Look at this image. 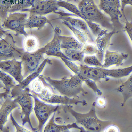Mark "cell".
<instances>
[{
    "mask_svg": "<svg viewBox=\"0 0 132 132\" xmlns=\"http://www.w3.org/2000/svg\"><path fill=\"white\" fill-rule=\"evenodd\" d=\"M23 36L9 30L0 39V61L21 60L26 51L23 47Z\"/></svg>",
    "mask_w": 132,
    "mask_h": 132,
    "instance_id": "cell-1",
    "label": "cell"
},
{
    "mask_svg": "<svg viewBox=\"0 0 132 132\" xmlns=\"http://www.w3.org/2000/svg\"><path fill=\"white\" fill-rule=\"evenodd\" d=\"M29 86L23 90H11L10 96L19 105L20 110L19 113L22 126L28 123L31 129L34 132V128L32 125L30 116L33 112L34 99Z\"/></svg>",
    "mask_w": 132,
    "mask_h": 132,
    "instance_id": "cell-2",
    "label": "cell"
},
{
    "mask_svg": "<svg viewBox=\"0 0 132 132\" xmlns=\"http://www.w3.org/2000/svg\"><path fill=\"white\" fill-rule=\"evenodd\" d=\"M77 5L81 18L85 22L95 23L105 28L113 27L110 19L101 12L94 0H81Z\"/></svg>",
    "mask_w": 132,
    "mask_h": 132,
    "instance_id": "cell-3",
    "label": "cell"
},
{
    "mask_svg": "<svg viewBox=\"0 0 132 132\" xmlns=\"http://www.w3.org/2000/svg\"><path fill=\"white\" fill-rule=\"evenodd\" d=\"M44 77L53 93L70 98L76 96L80 81L78 75L71 76L70 78L64 77L59 80L52 79L44 76Z\"/></svg>",
    "mask_w": 132,
    "mask_h": 132,
    "instance_id": "cell-4",
    "label": "cell"
},
{
    "mask_svg": "<svg viewBox=\"0 0 132 132\" xmlns=\"http://www.w3.org/2000/svg\"><path fill=\"white\" fill-rule=\"evenodd\" d=\"M31 94L34 100L33 110L39 122V125L34 128V132H42L51 114L61 109L63 105L46 103Z\"/></svg>",
    "mask_w": 132,
    "mask_h": 132,
    "instance_id": "cell-5",
    "label": "cell"
},
{
    "mask_svg": "<svg viewBox=\"0 0 132 132\" xmlns=\"http://www.w3.org/2000/svg\"><path fill=\"white\" fill-rule=\"evenodd\" d=\"M29 13L25 12L10 13L2 23L4 29L13 31L26 37L28 34L25 30V26Z\"/></svg>",
    "mask_w": 132,
    "mask_h": 132,
    "instance_id": "cell-6",
    "label": "cell"
},
{
    "mask_svg": "<svg viewBox=\"0 0 132 132\" xmlns=\"http://www.w3.org/2000/svg\"><path fill=\"white\" fill-rule=\"evenodd\" d=\"M38 78L42 81L44 88L39 94H36L31 91V93L41 100L46 103L53 105L71 106L75 103L76 101L73 98L53 93L51 87L45 80L44 75H40Z\"/></svg>",
    "mask_w": 132,
    "mask_h": 132,
    "instance_id": "cell-7",
    "label": "cell"
},
{
    "mask_svg": "<svg viewBox=\"0 0 132 132\" xmlns=\"http://www.w3.org/2000/svg\"><path fill=\"white\" fill-rule=\"evenodd\" d=\"M99 8L110 17L113 26L115 28H122L123 26L120 19L123 17L121 11L120 0H99Z\"/></svg>",
    "mask_w": 132,
    "mask_h": 132,
    "instance_id": "cell-8",
    "label": "cell"
},
{
    "mask_svg": "<svg viewBox=\"0 0 132 132\" xmlns=\"http://www.w3.org/2000/svg\"><path fill=\"white\" fill-rule=\"evenodd\" d=\"M42 48L32 52L26 51L21 60L24 79L36 70L45 59Z\"/></svg>",
    "mask_w": 132,
    "mask_h": 132,
    "instance_id": "cell-9",
    "label": "cell"
},
{
    "mask_svg": "<svg viewBox=\"0 0 132 132\" xmlns=\"http://www.w3.org/2000/svg\"><path fill=\"white\" fill-rule=\"evenodd\" d=\"M60 8L58 5V0H42L22 12H28L29 15L45 16L52 13L57 14L61 10Z\"/></svg>",
    "mask_w": 132,
    "mask_h": 132,
    "instance_id": "cell-10",
    "label": "cell"
},
{
    "mask_svg": "<svg viewBox=\"0 0 132 132\" xmlns=\"http://www.w3.org/2000/svg\"><path fill=\"white\" fill-rule=\"evenodd\" d=\"M22 61L16 59L0 61V70L11 76L19 83L24 79Z\"/></svg>",
    "mask_w": 132,
    "mask_h": 132,
    "instance_id": "cell-11",
    "label": "cell"
},
{
    "mask_svg": "<svg viewBox=\"0 0 132 132\" xmlns=\"http://www.w3.org/2000/svg\"><path fill=\"white\" fill-rule=\"evenodd\" d=\"M54 37L52 40L43 47L42 48L44 54L50 56H54L61 59H69L63 54L61 48L60 40L59 35L62 33L60 28L56 26L53 28Z\"/></svg>",
    "mask_w": 132,
    "mask_h": 132,
    "instance_id": "cell-12",
    "label": "cell"
},
{
    "mask_svg": "<svg viewBox=\"0 0 132 132\" xmlns=\"http://www.w3.org/2000/svg\"><path fill=\"white\" fill-rule=\"evenodd\" d=\"M0 108V132L8 121L9 115L15 109L19 108L18 104L9 96L4 100Z\"/></svg>",
    "mask_w": 132,
    "mask_h": 132,
    "instance_id": "cell-13",
    "label": "cell"
},
{
    "mask_svg": "<svg viewBox=\"0 0 132 132\" xmlns=\"http://www.w3.org/2000/svg\"><path fill=\"white\" fill-rule=\"evenodd\" d=\"M128 56V54L107 50L105 52L103 67L106 68L113 66L121 65Z\"/></svg>",
    "mask_w": 132,
    "mask_h": 132,
    "instance_id": "cell-14",
    "label": "cell"
},
{
    "mask_svg": "<svg viewBox=\"0 0 132 132\" xmlns=\"http://www.w3.org/2000/svg\"><path fill=\"white\" fill-rule=\"evenodd\" d=\"M52 63V61L51 59L48 58L45 59L36 70L13 88L15 90H23L27 87L33 81L40 75L46 65L48 64L51 65Z\"/></svg>",
    "mask_w": 132,
    "mask_h": 132,
    "instance_id": "cell-15",
    "label": "cell"
},
{
    "mask_svg": "<svg viewBox=\"0 0 132 132\" xmlns=\"http://www.w3.org/2000/svg\"><path fill=\"white\" fill-rule=\"evenodd\" d=\"M47 24H50L53 27L51 20L45 16L29 15L26 23L25 29H31L36 28L38 30H39Z\"/></svg>",
    "mask_w": 132,
    "mask_h": 132,
    "instance_id": "cell-16",
    "label": "cell"
},
{
    "mask_svg": "<svg viewBox=\"0 0 132 132\" xmlns=\"http://www.w3.org/2000/svg\"><path fill=\"white\" fill-rule=\"evenodd\" d=\"M59 19L65 21L73 27L85 33L88 38L92 39L88 27L86 22L83 19L80 18H74L72 16L59 17Z\"/></svg>",
    "mask_w": 132,
    "mask_h": 132,
    "instance_id": "cell-17",
    "label": "cell"
},
{
    "mask_svg": "<svg viewBox=\"0 0 132 132\" xmlns=\"http://www.w3.org/2000/svg\"><path fill=\"white\" fill-rule=\"evenodd\" d=\"M61 49H70L82 51L84 44L71 36L59 35Z\"/></svg>",
    "mask_w": 132,
    "mask_h": 132,
    "instance_id": "cell-18",
    "label": "cell"
},
{
    "mask_svg": "<svg viewBox=\"0 0 132 132\" xmlns=\"http://www.w3.org/2000/svg\"><path fill=\"white\" fill-rule=\"evenodd\" d=\"M55 113L51 117L49 122L44 127L43 131L45 132H68L70 129L75 127L74 124L67 125H58L54 122Z\"/></svg>",
    "mask_w": 132,
    "mask_h": 132,
    "instance_id": "cell-19",
    "label": "cell"
},
{
    "mask_svg": "<svg viewBox=\"0 0 132 132\" xmlns=\"http://www.w3.org/2000/svg\"><path fill=\"white\" fill-rule=\"evenodd\" d=\"M23 45L26 51L32 52L35 51L38 48L39 45V40L35 36L28 34L24 38Z\"/></svg>",
    "mask_w": 132,
    "mask_h": 132,
    "instance_id": "cell-20",
    "label": "cell"
},
{
    "mask_svg": "<svg viewBox=\"0 0 132 132\" xmlns=\"http://www.w3.org/2000/svg\"><path fill=\"white\" fill-rule=\"evenodd\" d=\"M19 0H0V17L2 23L7 16L13 7Z\"/></svg>",
    "mask_w": 132,
    "mask_h": 132,
    "instance_id": "cell-21",
    "label": "cell"
},
{
    "mask_svg": "<svg viewBox=\"0 0 132 132\" xmlns=\"http://www.w3.org/2000/svg\"><path fill=\"white\" fill-rule=\"evenodd\" d=\"M42 0H19L9 12L12 13L22 12L33 6L37 2Z\"/></svg>",
    "mask_w": 132,
    "mask_h": 132,
    "instance_id": "cell-22",
    "label": "cell"
},
{
    "mask_svg": "<svg viewBox=\"0 0 132 132\" xmlns=\"http://www.w3.org/2000/svg\"><path fill=\"white\" fill-rule=\"evenodd\" d=\"M115 32L114 31L107 32L102 36L97 38L95 43L96 46L98 50L97 53L102 54L104 53L111 37Z\"/></svg>",
    "mask_w": 132,
    "mask_h": 132,
    "instance_id": "cell-23",
    "label": "cell"
},
{
    "mask_svg": "<svg viewBox=\"0 0 132 132\" xmlns=\"http://www.w3.org/2000/svg\"><path fill=\"white\" fill-rule=\"evenodd\" d=\"M64 55L70 61L82 62L84 57V54L82 51L70 49H61Z\"/></svg>",
    "mask_w": 132,
    "mask_h": 132,
    "instance_id": "cell-24",
    "label": "cell"
},
{
    "mask_svg": "<svg viewBox=\"0 0 132 132\" xmlns=\"http://www.w3.org/2000/svg\"><path fill=\"white\" fill-rule=\"evenodd\" d=\"M62 21L63 24L72 32L78 41L84 44L87 42L89 38L86 33L73 27L65 21Z\"/></svg>",
    "mask_w": 132,
    "mask_h": 132,
    "instance_id": "cell-25",
    "label": "cell"
},
{
    "mask_svg": "<svg viewBox=\"0 0 132 132\" xmlns=\"http://www.w3.org/2000/svg\"><path fill=\"white\" fill-rule=\"evenodd\" d=\"M0 81L5 86V90L11 91V89L16 85V82L11 76L1 70H0Z\"/></svg>",
    "mask_w": 132,
    "mask_h": 132,
    "instance_id": "cell-26",
    "label": "cell"
},
{
    "mask_svg": "<svg viewBox=\"0 0 132 132\" xmlns=\"http://www.w3.org/2000/svg\"><path fill=\"white\" fill-rule=\"evenodd\" d=\"M58 4L60 8L64 9L76 15L77 17L81 18V14L77 6L73 4L63 0H58Z\"/></svg>",
    "mask_w": 132,
    "mask_h": 132,
    "instance_id": "cell-27",
    "label": "cell"
},
{
    "mask_svg": "<svg viewBox=\"0 0 132 132\" xmlns=\"http://www.w3.org/2000/svg\"><path fill=\"white\" fill-rule=\"evenodd\" d=\"M86 22L90 30L94 35L97 37V38L101 37L107 33V31L102 29L99 24L90 22Z\"/></svg>",
    "mask_w": 132,
    "mask_h": 132,
    "instance_id": "cell-28",
    "label": "cell"
},
{
    "mask_svg": "<svg viewBox=\"0 0 132 132\" xmlns=\"http://www.w3.org/2000/svg\"><path fill=\"white\" fill-rule=\"evenodd\" d=\"M83 61L86 65L95 67H103L101 61L94 55H87L84 57Z\"/></svg>",
    "mask_w": 132,
    "mask_h": 132,
    "instance_id": "cell-29",
    "label": "cell"
},
{
    "mask_svg": "<svg viewBox=\"0 0 132 132\" xmlns=\"http://www.w3.org/2000/svg\"><path fill=\"white\" fill-rule=\"evenodd\" d=\"M29 86L31 91L36 94L40 93L44 87L42 81L38 78L33 81Z\"/></svg>",
    "mask_w": 132,
    "mask_h": 132,
    "instance_id": "cell-30",
    "label": "cell"
},
{
    "mask_svg": "<svg viewBox=\"0 0 132 132\" xmlns=\"http://www.w3.org/2000/svg\"><path fill=\"white\" fill-rule=\"evenodd\" d=\"M82 51L84 54L91 55L97 54L98 50L95 45L86 43L84 45Z\"/></svg>",
    "mask_w": 132,
    "mask_h": 132,
    "instance_id": "cell-31",
    "label": "cell"
},
{
    "mask_svg": "<svg viewBox=\"0 0 132 132\" xmlns=\"http://www.w3.org/2000/svg\"><path fill=\"white\" fill-rule=\"evenodd\" d=\"M62 60L67 67L75 75H78L79 71V66L78 65L73 61L65 58H61Z\"/></svg>",
    "mask_w": 132,
    "mask_h": 132,
    "instance_id": "cell-32",
    "label": "cell"
},
{
    "mask_svg": "<svg viewBox=\"0 0 132 132\" xmlns=\"http://www.w3.org/2000/svg\"><path fill=\"white\" fill-rule=\"evenodd\" d=\"M10 121L11 123L13 126L15 127L17 132H32V131L27 128L22 126L19 124L15 119L13 114L11 113L10 117Z\"/></svg>",
    "mask_w": 132,
    "mask_h": 132,
    "instance_id": "cell-33",
    "label": "cell"
},
{
    "mask_svg": "<svg viewBox=\"0 0 132 132\" xmlns=\"http://www.w3.org/2000/svg\"><path fill=\"white\" fill-rule=\"evenodd\" d=\"M125 18L126 20L125 25L124 28L126 32L128 35V37L130 38L131 40H132V22H129L127 20L126 17Z\"/></svg>",
    "mask_w": 132,
    "mask_h": 132,
    "instance_id": "cell-34",
    "label": "cell"
},
{
    "mask_svg": "<svg viewBox=\"0 0 132 132\" xmlns=\"http://www.w3.org/2000/svg\"><path fill=\"white\" fill-rule=\"evenodd\" d=\"M121 11L124 17L125 16L124 14V9L126 6L129 5L132 6V0H120Z\"/></svg>",
    "mask_w": 132,
    "mask_h": 132,
    "instance_id": "cell-35",
    "label": "cell"
},
{
    "mask_svg": "<svg viewBox=\"0 0 132 132\" xmlns=\"http://www.w3.org/2000/svg\"><path fill=\"white\" fill-rule=\"evenodd\" d=\"M11 91L5 90L4 92H0V100H4L10 96Z\"/></svg>",
    "mask_w": 132,
    "mask_h": 132,
    "instance_id": "cell-36",
    "label": "cell"
},
{
    "mask_svg": "<svg viewBox=\"0 0 132 132\" xmlns=\"http://www.w3.org/2000/svg\"><path fill=\"white\" fill-rule=\"evenodd\" d=\"M109 130H110V131L111 130H113V131H114V130H115L116 132L119 131H118L119 130L118 128L116 126H111L105 129V131H104L107 132Z\"/></svg>",
    "mask_w": 132,
    "mask_h": 132,
    "instance_id": "cell-37",
    "label": "cell"
},
{
    "mask_svg": "<svg viewBox=\"0 0 132 132\" xmlns=\"http://www.w3.org/2000/svg\"><path fill=\"white\" fill-rule=\"evenodd\" d=\"M9 30L4 29L0 30V39L2 38Z\"/></svg>",
    "mask_w": 132,
    "mask_h": 132,
    "instance_id": "cell-38",
    "label": "cell"
},
{
    "mask_svg": "<svg viewBox=\"0 0 132 132\" xmlns=\"http://www.w3.org/2000/svg\"><path fill=\"white\" fill-rule=\"evenodd\" d=\"M66 1L73 4H77L79 1V0H66Z\"/></svg>",
    "mask_w": 132,
    "mask_h": 132,
    "instance_id": "cell-39",
    "label": "cell"
},
{
    "mask_svg": "<svg viewBox=\"0 0 132 132\" xmlns=\"http://www.w3.org/2000/svg\"><path fill=\"white\" fill-rule=\"evenodd\" d=\"M0 89H4L5 91L6 90L5 86L1 81H0Z\"/></svg>",
    "mask_w": 132,
    "mask_h": 132,
    "instance_id": "cell-40",
    "label": "cell"
},
{
    "mask_svg": "<svg viewBox=\"0 0 132 132\" xmlns=\"http://www.w3.org/2000/svg\"><path fill=\"white\" fill-rule=\"evenodd\" d=\"M2 23L1 19V17H0V30L3 29L2 27Z\"/></svg>",
    "mask_w": 132,
    "mask_h": 132,
    "instance_id": "cell-41",
    "label": "cell"
},
{
    "mask_svg": "<svg viewBox=\"0 0 132 132\" xmlns=\"http://www.w3.org/2000/svg\"><path fill=\"white\" fill-rule=\"evenodd\" d=\"M4 100H0V105H1Z\"/></svg>",
    "mask_w": 132,
    "mask_h": 132,
    "instance_id": "cell-42",
    "label": "cell"
}]
</instances>
